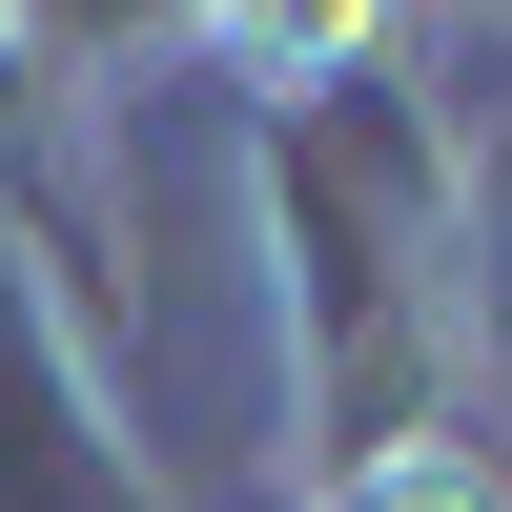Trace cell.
I'll return each mask as SVG.
<instances>
[{
	"label": "cell",
	"mask_w": 512,
	"mask_h": 512,
	"mask_svg": "<svg viewBox=\"0 0 512 512\" xmlns=\"http://www.w3.org/2000/svg\"><path fill=\"white\" fill-rule=\"evenodd\" d=\"M0 512H144V472H123V431L82 410L62 328L0 287Z\"/></svg>",
	"instance_id": "cell-1"
},
{
	"label": "cell",
	"mask_w": 512,
	"mask_h": 512,
	"mask_svg": "<svg viewBox=\"0 0 512 512\" xmlns=\"http://www.w3.org/2000/svg\"><path fill=\"white\" fill-rule=\"evenodd\" d=\"M328 512H512V492H492L472 431H390V451H349V472H328Z\"/></svg>",
	"instance_id": "cell-2"
},
{
	"label": "cell",
	"mask_w": 512,
	"mask_h": 512,
	"mask_svg": "<svg viewBox=\"0 0 512 512\" xmlns=\"http://www.w3.org/2000/svg\"><path fill=\"white\" fill-rule=\"evenodd\" d=\"M472 21H512V0H472Z\"/></svg>",
	"instance_id": "cell-3"
}]
</instances>
